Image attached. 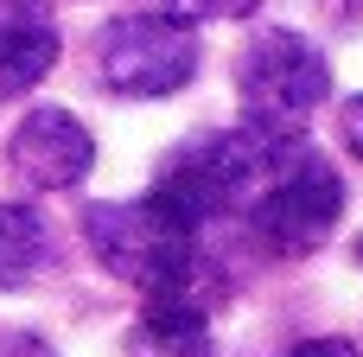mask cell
Listing matches in <instances>:
<instances>
[{
	"label": "cell",
	"mask_w": 363,
	"mask_h": 357,
	"mask_svg": "<svg viewBox=\"0 0 363 357\" xmlns=\"http://www.w3.org/2000/svg\"><path fill=\"white\" fill-rule=\"evenodd\" d=\"M83 236H89V256L140 287L147 300H191V307H211L223 300V281L211 268V256L198 249V230L179 224L160 198H108V204H89L83 211Z\"/></svg>",
	"instance_id": "6da1fadb"
},
{
	"label": "cell",
	"mask_w": 363,
	"mask_h": 357,
	"mask_svg": "<svg viewBox=\"0 0 363 357\" xmlns=\"http://www.w3.org/2000/svg\"><path fill=\"white\" fill-rule=\"evenodd\" d=\"M294 141H306V134H268V128H249V121L191 134L153 166L147 198H160L179 224L204 230V224H217L230 211H249Z\"/></svg>",
	"instance_id": "7a4b0ae2"
},
{
	"label": "cell",
	"mask_w": 363,
	"mask_h": 357,
	"mask_svg": "<svg viewBox=\"0 0 363 357\" xmlns=\"http://www.w3.org/2000/svg\"><path fill=\"white\" fill-rule=\"evenodd\" d=\"M332 96L325 51L294 26H262L236 51V102L249 128L268 134H306V115Z\"/></svg>",
	"instance_id": "3957f363"
},
{
	"label": "cell",
	"mask_w": 363,
	"mask_h": 357,
	"mask_svg": "<svg viewBox=\"0 0 363 357\" xmlns=\"http://www.w3.org/2000/svg\"><path fill=\"white\" fill-rule=\"evenodd\" d=\"M242 217H249V236H255L268 256H281V262L313 256V249H325V236H332L338 217H345V179H338V166H332L313 141H294V147L281 153L274 179L262 185V198H255Z\"/></svg>",
	"instance_id": "277c9868"
},
{
	"label": "cell",
	"mask_w": 363,
	"mask_h": 357,
	"mask_svg": "<svg viewBox=\"0 0 363 357\" xmlns=\"http://www.w3.org/2000/svg\"><path fill=\"white\" fill-rule=\"evenodd\" d=\"M198 64H204L198 26H185L172 13H121L96 32V83L128 102L179 96L198 77Z\"/></svg>",
	"instance_id": "5b68a950"
},
{
	"label": "cell",
	"mask_w": 363,
	"mask_h": 357,
	"mask_svg": "<svg viewBox=\"0 0 363 357\" xmlns=\"http://www.w3.org/2000/svg\"><path fill=\"white\" fill-rule=\"evenodd\" d=\"M6 166L32 192H77L96 166V134L70 109H32L6 141Z\"/></svg>",
	"instance_id": "8992f818"
},
{
	"label": "cell",
	"mask_w": 363,
	"mask_h": 357,
	"mask_svg": "<svg viewBox=\"0 0 363 357\" xmlns=\"http://www.w3.org/2000/svg\"><path fill=\"white\" fill-rule=\"evenodd\" d=\"M64 51L51 0H0V96H26Z\"/></svg>",
	"instance_id": "52a82bcc"
},
{
	"label": "cell",
	"mask_w": 363,
	"mask_h": 357,
	"mask_svg": "<svg viewBox=\"0 0 363 357\" xmlns=\"http://www.w3.org/2000/svg\"><path fill=\"white\" fill-rule=\"evenodd\" d=\"M128 357H211V307L147 300L128 332Z\"/></svg>",
	"instance_id": "ba28073f"
},
{
	"label": "cell",
	"mask_w": 363,
	"mask_h": 357,
	"mask_svg": "<svg viewBox=\"0 0 363 357\" xmlns=\"http://www.w3.org/2000/svg\"><path fill=\"white\" fill-rule=\"evenodd\" d=\"M51 262H57L51 224H45L32 204H19V198H0V287L13 294V287L38 281Z\"/></svg>",
	"instance_id": "9c48e42d"
},
{
	"label": "cell",
	"mask_w": 363,
	"mask_h": 357,
	"mask_svg": "<svg viewBox=\"0 0 363 357\" xmlns=\"http://www.w3.org/2000/svg\"><path fill=\"white\" fill-rule=\"evenodd\" d=\"M262 0H166V13L172 19H185V26H204V19H249Z\"/></svg>",
	"instance_id": "30bf717a"
},
{
	"label": "cell",
	"mask_w": 363,
	"mask_h": 357,
	"mask_svg": "<svg viewBox=\"0 0 363 357\" xmlns=\"http://www.w3.org/2000/svg\"><path fill=\"white\" fill-rule=\"evenodd\" d=\"M281 357H363L351 339H300V345H287Z\"/></svg>",
	"instance_id": "8fae6325"
},
{
	"label": "cell",
	"mask_w": 363,
	"mask_h": 357,
	"mask_svg": "<svg viewBox=\"0 0 363 357\" xmlns=\"http://www.w3.org/2000/svg\"><path fill=\"white\" fill-rule=\"evenodd\" d=\"M0 357H64V351H51L38 332H0Z\"/></svg>",
	"instance_id": "7c38bea8"
},
{
	"label": "cell",
	"mask_w": 363,
	"mask_h": 357,
	"mask_svg": "<svg viewBox=\"0 0 363 357\" xmlns=\"http://www.w3.org/2000/svg\"><path fill=\"white\" fill-rule=\"evenodd\" d=\"M338 134H345V147L363 160V96H351V102L338 109Z\"/></svg>",
	"instance_id": "4fadbf2b"
},
{
	"label": "cell",
	"mask_w": 363,
	"mask_h": 357,
	"mask_svg": "<svg viewBox=\"0 0 363 357\" xmlns=\"http://www.w3.org/2000/svg\"><path fill=\"white\" fill-rule=\"evenodd\" d=\"M319 6H325L332 19H345V26H351V19H363V0H319Z\"/></svg>",
	"instance_id": "5bb4252c"
},
{
	"label": "cell",
	"mask_w": 363,
	"mask_h": 357,
	"mask_svg": "<svg viewBox=\"0 0 363 357\" xmlns=\"http://www.w3.org/2000/svg\"><path fill=\"white\" fill-rule=\"evenodd\" d=\"M357 262H363V236H357Z\"/></svg>",
	"instance_id": "9a60e30c"
}]
</instances>
